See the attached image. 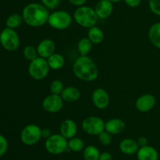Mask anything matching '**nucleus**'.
Wrapping results in <instances>:
<instances>
[{
  "label": "nucleus",
  "mask_w": 160,
  "mask_h": 160,
  "mask_svg": "<svg viewBox=\"0 0 160 160\" xmlns=\"http://www.w3.org/2000/svg\"><path fill=\"white\" fill-rule=\"evenodd\" d=\"M137 142L138 144L139 147H143V146H146L148 145V140L146 136H140L138 137V139L137 140Z\"/></svg>",
  "instance_id": "f704fd0d"
},
{
  "label": "nucleus",
  "mask_w": 160,
  "mask_h": 160,
  "mask_svg": "<svg viewBox=\"0 0 160 160\" xmlns=\"http://www.w3.org/2000/svg\"><path fill=\"white\" fill-rule=\"evenodd\" d=\"M109 1L112 2V3H119V2L122 1V0H109Z\"/></svg>",
  "instance_id": "4c0bfd02"
},
{
  "label": "nucleus",
  "mask_w": 160,
  "mask_h": 160,
  "mask_svg": "<svg viewBox=\"0 0 160 160\" xmlns=\"http://www.w3.org/2000/svg\"><path fill=\"white\" fill-rule=\"evenodd\" d=\"M100 154L99 149L95 145H88L83 150L84 160H98Z\"/></svg>",
  "instance_id": "b1692460"
},
{
  "label": "nucleus",
  "mask_w": 160,
  "mask_h": 160,
  "mask_svg": "<svg viewBox=\"0 0 160 160\" xmlns=\"http://www.w3.org/2000/svg\"><path fill=\"white\" fill-rule=\"evenodd\" d=\"M9 147L7 139L3 135L0 134V157L3 156L6 153Z\"/></svg>",
  "instance_id": "2f4dec72"
},
{
  "label": "nucleus",
  "mask_w": 160,
  "mask_h": 160,
  "mask_svg": "<svg viewBox=\"0 0 160 160\" xmlns=\"http://www.w3.org/2000/svg\"><path fill=\"white\" fill-rule=\"evenodd\" d=\"M23 22V19L22 15L19 13H12L9 15L6 20V28L14 29L19 28Z\"/></svg>",
  "instance_id": "393cba45"
},
{
  "label": "nucleus",
  "mask_w": 160,
  "mask_h": 160,
  "mask_svg": "<svg viewBox=\"0 0 160 160\" xmlns=\"http://www.w3.org/2000/svg\"><path fill=\"white\" fill-rule=\"evenodd\" d=\"M38 56L48 59L51 55L56 53V43L52 39H45L41 41L37 45Z\"/></svg>",
  "instance_id": "ddd939ff"
},
{
  "label": "nucleus",
  "mask_w": 160,
  "mask_h": 160,
  "mask_svg": "<svg viewBox=\"0 0 160 160\" xmlns=\"http://www.w3.org/2000/svg\"><path fill=\"white\" fill-rule=\"evenodd\" d=\"M73 73L78 79L93 82L98 77V69L95 61L88 56H80L73 64Z\"/></svg>",
  "instance_id": "f03ea898"
},
{
  "label": "nucleus",
  "mask_w": 160,
  "mask_h": 160,
  "mask_svg": "<svg viewBox=\"0 0 160 160\" xmlns=\"http://www.w3.org/2000/svg\"><path fill=\"white\" fill-rule=\"evenodd\" d=\"M42 130L36 124H28L25 125L20 133V140L27 146H32L38 144L42 138Z\"/></svg>",
  "instance_id": "6e6552de"
},
{
  "label": "nucleus",
  "mask_w": 160,
  "mask_h": 160,
  "mask_svg": "<svg viewBox=\"0 0 160 160\" xmlns=\"http://www.w3.org/2000/svg\"><path fill=\"white\" fill-rule=\"evenodd\" d=\"M78 133V125L73 119H67L62 121L59 126V133L67 140L76 136Z\"/></svg>",
  "instance_id": "2eb2a0df"
},
{
  "label": "nucleus",
  "mask_w": 160,
  "mask_h": 160,
  "mask_svg": "<svg viewBox=\"0 0 160 160\" xmlns=\"http://www.w3.org/2000/svg\"><path fill=\"white\" fill-rule=\"evenodd\" d=\"M50 71L47 59L38 56L29 63L28 72L30 76L34 80H42L46 78Z\"/></svg>",
  "instance_id": "423d86ee"
},
{
  "label": "nucleus",
  "mask_w": 160,
  "mask_h": 160,
  "mask_svg": "<svg viewBox=\"0 0 160 160\" xmlns=\"http://www.w3.org/2000/svg\"><path fill=\"white\" fill-rule=\"evenodd\" d=\"M63 83L59 79H55L51 83L49 86V90L51 93L56 94V95H61L62 92L64 89Z\"/></svg>",
  "instance_id": "cd10ccee"
},
{
  "label": "nucleus",
  "mask_w": 160,
  "mask_h": 160,
  "mask_svg": "<svg viewBox=\"0 0 160 160\" xmlns=\"http://www.w3.org/2000/svg\"><path fill=\"white\" fill-rule=\"evenodd\" d=\"M112 135L110 134L109 133H108L107 131L104 130L103 132H102L99 135H98V139L99 141V142L101 143L102 145L107 146L112 143Z\"/></svg>",
  "instance_id": "c85d7f7f"
},
{
  "label": "nucleus",
  "mask_w": 160,
  "mask_h": 160,
  "mask_svg": "<svg viewBox=\"0 0 160 160\" xmlns=\"http://www.w3.org/2000/svg\"><path fill=\"white\" fill-rule=\"evenodd\" d=\"M63 102L60 95L50 93L44 98L42 106L46 112L57 113L60 111L63 107Z\"/></svg>",
  "instance_id": "9d476101"
},
{
  "label": "nucleus",
  "mask_w": 160,
  "mask_h": 160,
  "mask_svg": "<svg viewBox=\"0 0 160 160\" xmlns=\"http://www.w3.org/2000/svg\"><path fill=\"white\" fill-rule=\"evenodd\" d=\"M92 100L95 108L100 110L106 109L109 106L110 102L109 93L106 89L102 88H97L93 91Z\"/></svg>",
  "instance_id": "9b49d317"
},
{
  "label": "nucleus",
  "mask_w": 160,
  "mask_h": 160,
  "mask_svg": "<svg viewBox=\"0 0 160 160\" xmlns=\"http://www.w3.org/2000/svg\"><path fill=\"white\" fill-rule=\"evenodd\" d=\"M73 19L79 26L88 29L96 26L99 20L95 9L85 5L77 8L73 13Z\"/></svg>",
  "instance_id": "7ed1b4c3"
},
{
  "label": "nucleus",
  "mask_w": 160,
  "mask_h": 160,
  "mask_svg": "<svg viewBox=\"0 0 160 160\" xmlns=\"http://www.w3.org/2000/svg\"><path fill=\"white\" fill-rule=\"evenodd\" d=\"M45 147L49 154L61 155L68 150V140L60 133H54L45 140Z\"/></svg>",
  "instance_id": "20e7f679"
},
{
  "label": "nucleus",
  "mask_w": 160,
  "mask_h": 160,
  "mask_svg": "<svg viewBox=\"0 0 160 160\" xmlns=\"http://www.w3.org/2000/svg\"><path fill=\"white\" fill-rule=\"evenodd\" d=\"M105 123L98 116H88L83 120L81 127L84 133L92 136H98L105 130Z\"/></svg>",
  "instance_id": "1a4fd4ad"
},
{
  "label": "nucleus",
  "mask_w": 160,
  "mask_h": 160,
  "mask_svg": "<svg viewBox=\"0 0 160 160\" xmlns=\"http://www.w3.org/2000/svg\"><path fill=\"white\" fill-rule=\"evenodd\" d=\"M20 44V37L14 29L6 28L0 32V45L7 51H16Z\"/></svg>",
  "instance_id": "0eeeda50"
},
{
  "label": "nucleus",
  "mask_w": 160,
  "mask_h": 160,
  "mask_svg": "<svg viewBox=\"0 0 160 160\" xmlns=\"http://www.w3.org/2000/svg\"><path fill=\"white\" fill-rule=\"evenodd\" d=\"M88 38L94 45H98L102 43L105 39V35L102 30L97 26L89 28L88 31Z\"/></svg>",
  "instance_id": "4be33fe9"
},
{
  "label": "nucleus",
  "mask_w": 160,
  "mask_h": 160,
  "mask_svg": "<svg viewBox=\"0 0 160 160\" xmlns=\"http://www.w3.org/2000/svg\"><path fill=\"white\" fill-rule=\"evenodd\" d=\"M148 6L155 15L160 16V0H149Z\"/></svg>",
  "instance_id": "7c9ffc66"
},
{
  "label": "nucleus",
  "mask_w": 160,
  "mask_h": 160,
  "mask_svg": "<svg viewBox=\"0 0 160 160\" xmlns=\"http://www.w3.org/2000/svg\"><path fill=\"white\" fill-rule=\"evenodd\" d=\"M98 160H112V154L108 152H104L100 154Z\"/></svg>",
  "instance_id": "72a5a7b5"
},
{
  "label": "nucleus",
  "mask_w": 160,
  "mask_h": 160,
  "mask_svg": "<svg viewBox=\"0 0 160 160\" xmlns=\"http://www.w3.org/2000/svg\"><path fill=\"white\" fill-rule=\"evenodd\" d=\"M70 3H71L73 6H77V7H79V6H84L86 3L87 0H69Z\"/></svg>",
  "instance_id": "c9c22d12"
},
{
  "label": "nucleus",
  "mask_w": 160,
  "mask_h": 160,
  "mask_svg": "<svg viewBox=\"0 0 160 160\" xmlns=\"http://www.w3.org/2000/svg\"><path fill=\"white\" fill-rule=\"evenodd\" d=\"M95 11L98 19H107L113 12V3L109 0H99L95 6Z\"/></svg>",
  "instance_id": "4468645a"
},
{
  "label": "nucleus",
  "mask_w": 160,
  "mask_h": 160,
  "mask_svg": "<svg viewBox=\"0 0 160 160\" xmlns=\"http://www.w3.org/2000/svg\"><path fill=\"white\" fill-rule=\"evenodd\" d=\"M139 145L137 141L132 138H125L120 141L119 148L122 153L128 155H133L137 154L139 149Z\"/></svg>",
  "instance_id": "f3484780"
},
{
  "label": "nucleus",
  "mask_w": 160,
  "mask_h": 160,
  "mask_svg": "<svg viewBox=\"0 0 160 160\" xmlns=\"http://www.w3.org/2000/svg\"><path fill=\"white\" fill-rule=\"evenodd\" d=\"M126 129L124 121L119 118H113L109 119L105 123V130L112 135L120 134L123 133Z\"/></svg>",
  "instance_id": "dca6fc26"
},
{
  "label": "nucleus",
  "mask_w": 160,
  "mask_h": 160,
  "mask_svg": "<svg viewBox=\"0 0 160 160\" xmlns=\"http://www.w3.org/2000/svg\"><path fill=\"white\" fill-rule=\"evenodd\" d=\"M148 36L150 42L155 47L160 49V22H156L150 27Z\"/></svg>",
  "instance_id": "aec40b11"
},
{
  "label": "nucleus",
  "mask_w": 160,
  "mask_h": 160,
  "mask_svg": "<svg viewBox=\"0 0 160 160\" xmlns=\"http://www.w3.org/2000/svg\"><path fill=\"white\" fill-rule=\"evenodd\" d=\"M84 142L81 138L74 136L68 140V150L73 152H82L84 149Z\"/></svg>",
  "instance_id": "a878e982"
},
{
  "label": "nucleus",
  "mask_w": 160,
  "mask_h": 160,
  "mask_svg": "<svg viewBox=\"0 0 160 160\" xmlns=\"http://www.w3.org/2000/svg\"><path fill=\"white\" fill-rule=\"evenodd\" d=\"M125 3L127 6H128L131 8H136L141 4L142 0H124Z\"/></svg>",
  "instance_id": "473e14b6"
},
{
  "label": "nucleus",
  "mask_w": 160,
  "mask_h": 160,
  "mask_svg": "<svg viewBox=\"0 0 160 160\" xmlns=\"http://www.w3.org/2000/svg\"><path fill=\"white\" fill-rule=\"evenodd\" d=\"M60 96L63 101L72 103V102L78 101L81 98V93L78 88L73 86H69L64 88Z\"/></svg>",
  "instance_id": "6ab92c4d"
},
{
  "label": "nucleus",
  "mask_w": 160,
  "mask_h": 160,
  "mask_svg": "<svg viewBox=\"0 0 160 160\" xmlns=\"http://www.w3.org/2000/svg\"><path fill=\"white\" fill-rule=\"evenodd\" d=\"M138 160H158L159 152L152 146L146 145L139 147L137 152Z\"/></svg>",
  "instance_id": "a211bd4d"
},
{
  "label": "nucleus",
  "mask_w": 160,
  "mask_h": 160,
  "mask_svg": "<svg viewBox=\"0 0 160 160\" xmlns=\"http://www.w3.org/2000/svg\"><path fill=\"white\" fill-rule=\"evenodd\" d=\"M49 9L43 4L31 3L24 6L22 11L23 22L32 28H39L48 23Z\"/></svg>",
  "instance_id": "f257e3e1"
},
{
  "label": "nucleus",
  "mask_w": 160,
  "mask_h": 160,
  "mask_svg": "<svg viewBox=\"0 0 160 160\" xmlns=\"http://www.w3.org/2000/svg\"><path fill=\"white\" fill-rule=\"evenodd\" d=\"M23 55L25 59L29 61L30 62L32 61L33 60L36 59L38 56L37 48L31 45H27V46L24 47V49L23 50Z\"/></svg>",
  "instance_id": "bb28decb"
},
{
  "label": "nucleus",
  "mask_w": 160,
  "mask_h": 160,
  "mask_svg": "<svg viewBox=\"0 0 160 160\" xmlns=\"http://www.w3.org/2000/svg\"><path fill=\"white\" fill-rule=\"evenodd\" d=\"M94 44L88 37L81 38L78 42V51L80 56H88L92 51Z\"/></svg>",
  "instance_id": "5701e85b"
},
{
  "label": "nucleus",
  "mask_w": 160,
  "mask_h": 160,
  "mask_svg": "<svg viewBox=\"0 0 160 160\" xmlns=\"http://www.w3.org/2000/svg\"><path fill=\"white\" fill-rule=\"evenodd\" d=\"M52 134V133H51L49 129H42V136L43 138H45V140H46L47 138L49 137Z\"/></svg>",
  "instance_id": "e433bc0d"
},
{
  "label": "nucleus",
  "mask_w": 160,
  "mask_h": 160,
  "mask_svg": "<svg viewBox=\"0 0 160 160\" xmlns=\"http://www.w3.org/2000/svg\"><path fill=\"white\" fill-rule=\"evenodd\" d=\"M41 3L48 9H55L60 5L62 0H40Z\"/></svg>",
  "instance_id": "c756f323"
},
{
  "label": "nucleus",
  "mask_w": 160,
  "mask_h": 160,
  "mask_svg": "<svg viewBox=\"0 0 160 160\" xmlns=\"http://www.w3.org/2000/svg\"><path fill=\"white\" fill-rule=\"evenodd\" d=\"M156 104V97L150 93H145L140 96L135 102V107L140 112H148L153 109Z\"/></svg>",
  "instance_id": "f8f14e48"
},
{
  "label": "nucleus",
  "mask_w": 160,
  "mask_h": 160,
  "mask_svg": "<svg viewBox=\"0 0 160 160\" xmlns=\"http://www.w3.org/2000/svg\"><path fill=\"white\" fill-rule=\"evenodd\" d=\"M73 17L67 11L59 9L50 13L47 24L53 29L62 31L68 28L71 25Z\"/></svg>",
  "instance_id": "39448f33"
},
{
  "label": "nucleus",
  "mask_w": 160,
  "mask_h": 160,
  "mask_svg": "<svg viewBox=\"0 0 160 160\" xmlns=\"http://www.w3.org/2000/svg\"><path fill=\"white\" fill-rule=\"evenodd\" d=\"M50 69L54 71L60 70L65 64V58L59 53H54L47 59Z\"/></svg>",
  "instance_id": "412c9836"
}]
</instances>
